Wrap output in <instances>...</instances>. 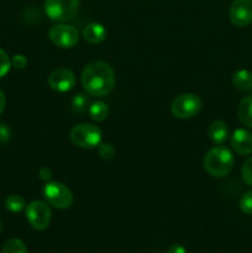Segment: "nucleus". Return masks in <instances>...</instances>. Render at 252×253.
<instances>
[{
  "label": "nucleus",
  "instance_id": "1",
  "mask_svg": "<svg viewBox=\"0 0 252 253\" xmlns=\"http://www.w3.org/2000/svg\"><path fill=\"white\" fill-rule=\"evenodd\" d=\"M115 82L113 68L103 61L90 62L82 73V85L89 95H108L115 86Z\"/></svg>",
  "mask_w": 252,
  "mask_h": 253
},
{
  "label": "nucleus",
  "instance_id": "2",
  "mask_svg": "<svg viewBox=\"0 0 252 253\" xmlns=\"http://www.w3.org/2000/svg\"><path fill=\"white\" fill-rule=\"evenodd\" d=\"M203 163H204L205 170L211 177L222 178L231 172L235 160L229 148L224 146H216L208 151Z\"/></svg>",
  "mask_w": 252,
  "mask_h": 253
},
{
  "label": "nucleus",
  "instance_id": "3",
  "mask_svg": "<svg viewBox=\"0 0 252 253\" xmlns=\"http://www.w3.org/2000/svg\"><path fill=\"white\" fill-rule=\"evenodd\" d=\"M101 137H103L101 130L93 124H79L74 126L69 132L72 143L86 150L98 147L101 143Z\"/></svg>",
  "mask_w": 252,
  "mask_h": 253
},
{
  "label": "nucleus",
  "instance_id": "4",
  "mask_svg": "<svg viewBox=\"0 0 252 253\" xmlns=\"http://www.w3.org/2000/svg\"><path fill=\"white\" fill-rule=\"evenodd\" d=\"M202 99L197 94L185 93L175 96L170 105V110L174 118L177 119H190L194 118L202 110Z\"/></svg>",
  "mask_w": 252,
  "mask_h": 253
},
{
  "label": "nucleus",
  "instance_id": "5",
  "mask_svg": "<svg viewBox=\"0 0 252 253\" xmlns=\"http://www.w3.org/2000/svg\"><path fill=\"white\" fill-rule=\"evenodd\" d=\"M79 9V0H46L44 12L52 21L64 22L73 19Z\"/></svg>",
  "mask_w": 252,
  "mask_h": 253
},
{
  "label": "nucleus",
  "instance_id": "6",
  "mask_svg": "<svg viewBox=\"0 0 252 253\" xmlns=\"http://www.w3.org/2000/svg\"><path fill=\"white\" fill-rule=\"evenodd\" d=\"M43 197L49 205L57 209H67L73 204V194L68 187L59 182H47L43 185Z\"/></svg>",
  "mask_w": 252,
  "mask_h": 253
},
{
  "label": "nucleus",
  "instance_id": "7",
  "mask_svg": "<svg viewBox=\"0 0 252 253\" xmlns=\"http://www.w3.org/2000/svg\"><path fill=\"white\" fill-rule=\"evenodd\" d=\"M52 212L47 203L42 200H34L26 205V219L37 231H43L51 222Z\"/></svg>",
  "mask_w": 252,
  "mask_h": 253
},
{
  "label": "nucleus",
  "instance_id": "8",
  "mask_svg": "<svg viewBox=\"0 0 252 253\" xmlns=\"http://www.w3.org/2000/svg\"><path fill=\"white\" fill-rule=\"evenodd\" d=\"M48 37L52 43L61 48H72L79 41V32L72 25L61 24L53 25L48 31Z\"/></svg>",
  "mask_w": 252,
  "mask_h": 253
},
{
  "label": "nucleus",
  "instance_id": "9",
  "mask_svg": "<svg viewBox=\"0 0 252 253\" xmlns=\"http://www.w3.org/2000/svg\"><path fill=\"white\" fill-rule=\"evenodd\" d=\"M48 85L53 90L64 93L76 85V74L68 68H57L48 76Z\"/></svg>",
  "mask_w": 252,
  "mask_h": 253
},
{
  "label": "nucleus",
  "instance_id": "10",
  "mask_svg": "<svg viewBox=\"0 0 252 253\" xmlns=\"http://www.w3.org/2000/svg\"><path fill=\"white\" fill-rule=\"evenodd\" d=\"M230 20L237 27H245L252 22V0H235L230 9Z\"/></svg>",
  "mask_w": 252,
  "mask_h": 253
},
{
  "label": "nucleus",
  "instance_id": "11",
  "mask_svg": "<svg viewBox=\"0 0 252 253\" xmlns=\"http://www.w3.org/2000/svg\"><path fill=\"white\" fill-rule=\"evenodd\" d=\"M231 146L239 155L249 156L252 153V133L245 128H237L231 135Z\"/></svg>",
  "mask_w": 252,
  "mask_h": 253
},
{
  "label": "nucleus",
  "instance_id": "12",
  "mask_svg": "<svg viewBox=\"0 0 252 253\" xmlns=\"http://www.w3.org/2000/svg\"><path fill=\"white\" fill-rule=\"evenodd\" d=\"M208 135H209V138L212 142L216 143V145H221L227 140L230 135L229 126L221 120L212 121L209 125V128H208Z\"/></svg>",
  "mask_w": 252,
  "mask_h": 253
},
{
  "label": "nucleus",
  "instance_id": "13",
  "mask_svg": "<svg viewBox=\"0 0 252 253\" xmlns=\"http://www.w3.org/2000/svg\"><path fill=\"white\" fill-rule=\"evenodd\" d=\"M83 37L89 43H100V42H103L105 40L106 30L99 22H90V24H88L84 27Z\"/></svg>",
  "mask_w": 252,
  "mask_h": 253
},
{
  "label": "nucleus",
  "instance_id": "14",
  "mask_svg": "<svg viewBox=\"0 0 252 253\" xmlns=\"http://www.w3.org/2000/svg\"><path fill=\"white\" fill-rule=\"evenodd\" d=\"M232 85L242 91L252 89V72L247 69H240L232 76Z\"/></svg>",
  "mask_w": 252,
  "mask_h": 253
},
{
  "label": "nucleus",
  "instance_id": "15",
  "mask_svg": "<svg viewBox=\"0 0 252 253\" xmlns=\"http://www.w3.org/2000/svg\"><path fill=\"white\" fill-rule=\"evenodd\" d=\"M237 115L242 125L252 128V95L242 99L237 109Z\"/></svg>",
  "mask_w": 252,
  "mask_h": 253
},
{
  "label": "nucleus",
  "instance_id": "16",
  "mask_svg": "<svg viewBox=\"0 0 252 253\" xmlns=\"http://www.w3.org/2000/svg\"><path fill=\"white\" fill-rule=\"evenodd\" d=\"M109 109L108 105H106L104 101H95V103L91 104L88 108V115L91 120L96 121V123H100V121H104L108 116Z\"/></svg>",
  "mask_w": 252,
  "mask_h": 253
},
{
  "label": "nucleus",
  "instance_id": "17",
  "mask_svg": "<svg viewBox=\"0 0 252 253\" xmlns=\"http://www.w3.org/2000/svg\"><path fill=\"white\" fill-rule=\"evenodd\" d=\"M4 204H5V208H6L10 212H14V214H17V212L22 211V210L26 208L25 199L21 197V195H17V194L9 195V197L5 199Z\"/></svg>",
  "mask_w": 252,
  "mask_h": 253
},
{
  "label": "nucleus",
  "instance_id": "18",
  "mask_svg": "<svg viewBox=\"0 0 252 253\" xmlns=\"http://www.w3.org/2000/svg\"><path fill=\"white\" fill-rule=\"evenodd\" d=\"M89 100L86 98V94L78 93L72 99V110L77 114H82L89 108Z\"/></svg>",
  "mask_w": 252,
  "mask_h": 253
},
{
  "label": "nucleus",
  "instance_id": "19",
  "mask_svg": "<svg viewBox=\"0 0 252 253\" xmlns=\"http://www.w3.org/2000/svg\"><path fill=\"white\" fill-rule=\"evenodd\" d=\"M2 253H27V249L21 240L10 239L5 242Z\"/></svg>",
  "mask_w": 252,
  "mask_h": 253
},
{
  "label": "nucleus",
  "instance_id": "20",
  "mask_svg": "<svg viewBox=\"0 0 252 253\" xmlns=\"http://www.w3.org/2000/svg\"><path fill=\"white\" fill-rule=\"evenodd\" d=\"M240 210L244 214L252 215V190L245 193L240 199Z\"/></svg>",
  "mask_w": 252,
  "mask_h": 253
},
{
  "label": "nucleus",
  "instance_id": "21",
  "mask_svg": "<svg viewBox=\"0 0 252 253\" xmlns=\"http://www.w3.org/2000/svg\"><path fill=\"white\" fill-rule=\"evenodd\" d=\"M11 68V59L4 49L0 48V78L6 76Z\"/></svg>",
  "mask_w": 252,
  "mask_h": 253
},
{
  "label": "nucleus",
  "instance_id": "22",
  "mask_svg": "<svg viewBox=\"0 0 252 253\" xmlns=\"http://www.w3.org/2000/svg\"><path fill=\"white\" fill-rule=\"evenodd\" d=\"M98 153L100 156V158L109 161L111 158H114V156H115V148H114V146L111 143H100L98 146Z\"/></svg>",
  "mask_w": 252,
  "mask_h": 253
},
{
  "label": "nucleus",
  "instance_id": "23",
  "mask_svg": "<svg viewBox=\"0 0 252 253\" xmlns=\"http://www.w3.org/2000/svg\"><path fill=\"white\" fill-rule=\"evenodd\" d=\"M241 174H242V178H244L245 183L252 187V156L247 158V160L244 162V165H242Z\"/></svg>",
  "mask_w": 252,
  "mask_h": 253
},
{
  "label": "nucleus",
  "instance_id": "24",
  "mask_svg": "<svg viewBox=\"0 0 252 253\" xmlns=\"http://www.w3.org/2000/svg\"><path fill=\"white\" fill-rule=\"evenodd\" d=\"M10 138H11V131L7 127V125L0 123V146H5L9 143Z\"/></svg>",
  "mask_w": 252,
  "mask_h": 253
},
{
  "label": "nucleus",
  "instance_id": "25",
  "mask_svg": "<svg viewBox=\"0 0 252 253\" xmlns=\"http://www.w3.org/2000/svg\"><path fill=\"white\" fill-rule=\"evenodd\" d=\"M27 64V59L24 54H15L11 59V66L16 69H24Z\"/></svg>",
  "mask_w": 252,
  "mask_h": 253
},
{
  "label": "nucleus",
  "instance_id": "26",
  "mask_svg": "<svg viewBox=\"0 0 252 253\" xmlns=\"http://www.w3.org/2000/svg\"><path fill=\"white\" fill-rule=\"evenodd\" d=\"M40 174V179L43 180L44 183L49 182L52 179V170L49 169L48 167H42L39 172Z\"/></svg>",
  "mask_w": 252,
  "mask_h": 253
},
{
  "label": "nucleus",
  "instance_id": "27",
  "mask_svg": "<svg viewBox=\"0 0 252 253\" xmlns=\"http://www.w3.org/2000/svg\"><path fill=\"white\" fill-rule=\"evenodd\" d=\"M168 253H187V251H185L184 247L180 246V245H172V246L169 247V250H168Z\"/></svg>",
  "mask_w": 252,
  "mask_h": 253
},
{
  "label": "nucleus",
  "instance_id": "28",
  "mask_svg": "<svg viewBox=\"0 0 252 253\" xmlns=\"http://www.w3.org/2000/svg\"><path fill=\"white\" fill-rule=\"evenodd\" d=\"M5 104H6V100H5V95H4V93H2L1 89H0V115L4 113Z\"/></svg>",
  "mask_w": 252,
  "mask_h": 253
},
{
  "label": "nucleus",
  "instance_id": "29",
  "mask_svg": "<svg viewBox=\"0 0 252 253\" xmlns=\"http://www.w3.org/2000/svg\"><path fill=\"white\" fill-rule=\"evenodd\" d=\"M1 230H2V224H1V221H0V232H1Z\"/></svg>",
  "mask_w": 252,
  "mask_h": 253
}]
</instances>
